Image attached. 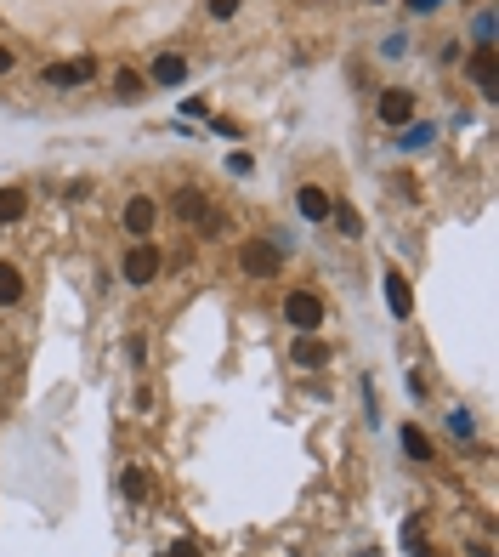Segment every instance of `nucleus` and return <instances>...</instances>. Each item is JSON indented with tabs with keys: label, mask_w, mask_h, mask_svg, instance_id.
<instances>
[{
	"label": "nucleus",
	"mask_w": 499,
	"mask_h": 557,
	"mask_svg": "<svg viewBox=\"0 0 499 557\" xmlns=\"http://www.w3.org/2000/svg\"><path fill=\"white\" fill-rule=\"evenodd\" d=\"M403 449H408V461H431V438L420 426H403Z\"/></svg>",
	"instance_id": "obj_16"
},
{
	"label": "nucleus",
	"mask_w": 499,
	"mask_h": 557,
	"mask_svg": "<svg viewBox=\"0 0 499 557\" xmlns=\"http://www.w3.org/2000/svg\"><path fill=\"white\" fill-rule=\"evenodd\" d=\"M443 0H408V12H437Z\"/></svg>",
	"instance_id": "obj_22"
},
{
	"label": "nucleus",
	"mask_w": 499,
	"mask_h": 557,
	"mask_svg": "<svg viewBox=\"0 0 499 557\" xmlns=\"http://www.w3.org/2000/svg\"><path fill=\"white\" fill-rule=\"evenodd\" d=\"M238 268L250 278H273L278 273V239H245L238 245Z\"/></svg>",
	"instance_id": "obj_3"
},
{
	"label": "nucleus",
	"mask_w": 499,
	"mask_h": 557,
	"mask_svg": "<svg viewBox=\"0 0 499 557\" xmlns=\"http://www.w3.org/2000/svg\"><path fill=\"white\" fill-rule=\"evenodd\" d=\"M114 97H120V103H137V97H142V74H137V69H120V74H114Z\"/></svg>",
	"instance_id": "obj_15"
},
{
	"label": "nucleus",
	"mask_w": 499,
	"mask_h": 557,
	"mask_svg": "<svg viewBox=\"0 0 499 557\" xmlns=\"http://www.w3.org/2000/svg\"><path fill=\"white\" fill-rule=\"evenodd\" d=\"M170 557H199V546H193V541H177V546H170Z\"/></svg>",
	"instance_id": "obj_21"
},
{
	"label": "nucleus",
	"mask_w": 499,
	"mask_h": 557,
	"mask_svg": "<svg viewBox=\"0 0 499 557\" xmlns=\"http://www.w3.org/2000/svg\"><path fill=\"white\" fill-rule=\"evenodd\" d=\"M177 217H182V222H199L205 233H222V217H216V210L193 194V188H182V194H177Z\"/></svg>",
	"instance_id": "obj_6"
},
{
	"label": "nucleus",
	"mask_w": 499,
	"mask_h": 557,
	"mask_svg": "<svg viewBox=\"0 0 499 557\" xmlns=\"http://www.w3.org/2000/svg\"><path fill=\"white\" fill-rule=\"evenodd\" d=\"M182 80H187V57L182 52L154 57V85H182Z\"/></svg>",
	"instance_id": "obj_11"
},
{
	"label": "nucleus",
	"mask_w": 499,
	"mask_h": 557,
	"mask_svg": "<svg viewBox=\"0 0 499 557\" xmlns=\"http://www.w3.org/2000/svg\"><path fill=\"white\" fill-rule=\"evenodd\" d=\"M295 205H301V217H307V222H330V210H335V200L323 194V188H301Z\"/></svg>",
	"instance_id": "obj_9"
},
{
	"label": "nucleus",
	"mask_w": 499,
	"mask_h": 557,
	"mask_svg": "<svg viewBox=\"0 0 499 557\" xmlns=\"http://www.w3.org/2000/svg\"><path fill=\"white\" fill-rule=\"evenodd\" d=\"M233 12H238V0H210V17H222V24H227Z\"/></svg>",
	"instance_id": "obj_20"
},
{
	"label": "nucleus",
	"mask_w": 499,
	"mask_h": 557,
	"mask_svg": "<svg viewBox=\"0 0 499 557\" xmlns=\"http://www.w3.org/2000/svg\"><path fill=\"white\" fill-rule=\"evenodd\" d=\"M159 268H165V256L154 250V245H148V239H137L131 250H125V262H120V273H125V285H154V278H159Z\"/></svg>",
	"instance_id": "obj_2"
},
{
	"label": "nucleus",
	"mask_w": 499,
	"mask_h": 557,
	"mask_svg": "<svg viewBox=\"0 0 499 557\" xmlns=\"http://www.w3.org/2000/svg\"><path fill=\"white\" fill-rule=\"evenodd\" d=\"M52 85H85V80H97V57H74V63H52L46 69Z\"/></svg>",
	"instance_id": "obj_7"
},
{
	"label": "nucleus",
	"mask_w": 499,
	"mask_h": 557,
	"mask_svg": "<svg viewBox=\"0 0 499 557\" xmlns=\"http://www.w3.org/2000/svg\"><path fill=\"white\" fill-rule=\"evenodd\" d=\"M17 302H24V273L12 262H0V308H17Z\"/></svg>",
	"instance_id": "obj_12"
},
{
	"label": "nucleus",
	"mask_w": 499,
	"mask_h": 557,
	"mask_svg": "<svg viewBox=\"0 0 499 557\" xmlns=\"http://www.w3.org/2000/svg\"><path fill=\"white\" fill-rule=\"evenodd\" d=\"M465 69H471V80L483 85L488 97H499V57H494V46H483V52H476V57L465 63Z\"/></svg>",
	"instance_id": "obj_8"
},
{
	"label": "nucleus",
	"mask_w": 499,
	"mask_h": 557,
	"mask_svg": "<svg viewBox=\"0 0 499 557\" xmlns=\"http://www.w3.org/2000/svg\"><path fill=\"white\" fill-rule=\"evenodd\" d=\"M330 217H335V228L346 233V239H358V233H363V222H358V210H352V205H335Z\"/></svg>",
	"instance_id": "obj_17"
},
{
	"label": "nucleus",
	"mask_w": 499,
	"mask_h": 557,
	"mask_svg": "<svg viewBox=\"0 0 499 557\" xmlns=\"http://www.w3.org/2000/svg\"><path fill=\"white\" fill-rule=\"evenodd\" d=\"M120 222H125V233H131V239H148V233H154V222H159V205L148 200V194H131V200H125V210H120Z\"/></svg>",
	"instance_id": "obj_5"
},
{
	"label": "nucleus",
	"mask_w": 499,
	"mask_h": 557,
	"mask_svg": "<svg viewBox=\"0 0 499 557\" xmlns=\"http://www.w3.org/2000/svg\"><path fill=\"white\" fill-rule=\"evenodd\" d=\"M290 358H295V364H307V370H312V364H323L330 353H323V341H318V336H301L295 347H290Z\"/></svg>",
	"instance_id": "obj_13"
},
{
	"label": "nucleus",
	"mask_w": 499,
	"mask_h": 557,
	"mask_svg": "<svg viewBox=\"0 0 499 557\" xmlns=\"http://www.w3.org/2000/svg\"><path fill=\"white\" fill-rule=\"evenodd\" d=\"M284 325H295L301 336H318V330H323V296L290 290V296H284Z\"/></svg>",
	"instance_id": "obj_1"
},
{
	"label": "nucleus",
	"mask_w": 499,
	"mask_h": 557,
	"mask_svg": "<svg viewBox=\"0 0 499 557\" xmlns=\"http://www.w3.org/2000/svg\"><path fill=\"white\" fill-rule=\"evenodd\" d=\"M386 308H392L398 318L415 313V296H408V278L403 273H386Z\"/></svg>",
	"instance_id": "obj_10"
},
{
	"label": "nucleus",
	"mask_w": 499,
	"mask_h": 557,
	"mask_svg": "<svg viewBox=\"0 0 499 557\" xmlns=\"http://www.w3.org/2000/svg\"><path fill=\"white\" fill-rule=\"evenodd\" d=\"M375 114H380V125H415V92H408V85H392V92H380Z\"/></svg>",
	"instance_id": "obj_4"
},
{
	"label": "nucleus",
	"mask_w": 499,
	"mask_h": 557,
	"mask_svg": "<svg viewBox=\"0 0 499 557\" xmlns=\"http://www.w3.org/2000/svg\"><path fill=\"white\" fill-rule=\"evenodd\" d=\"M448 433H454V438H471V433H476V421H471L465 410H454V415H448Z\"/></svg>",
	"instance_id": "obj_18"
},
{
	"label": "nucleus",
	"mask_w": 499,
	"mask_h": 557,
	"mask_svg": "<svg viewBox=\"0 0 499 557\" xmlns=\"http://www.w3.org/2000/svg\"><path fill=\"white\" fill-rule=\"evenodd\" d=\"M12 63H17V57H12L6 46H0V74H6V69H12Z\"/></svg>",
	"instance_id": "obj_23"
},
{
	"label": "nucleus",
	"mask_w": 499,
	"mask_h": 557,
	"mask_svg": "<svg viewBox=\"0 0 499 557\" xmlns=\"http://www.w3.org/2000/svg\"><path fill=\"white\" fill-rule=\"evenodd\" d=\"M29 210V200H24V188H0V222H17Z\"/></svg>",
	"instance_id": "obj_14"
},
{
	"label": "nucleus",
	"mask_w": 499,
	"mask_h": 557,
	"mask_svg": "<svg viewBox=\"0 0 499 557\" xmlns=\"http://www.w3.org/2000/svg\"><path fill=\"white\" fill-rule=\"evenodd\" d=\"M431 142V125H408L403 132V148H426Z\"/></svg>",
	"instance_id": "obj_19"
}]
</instances>
